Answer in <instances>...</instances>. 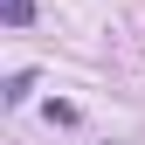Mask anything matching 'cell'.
<instances>
[{"instance_id": "obj_1", "label": "cell", "mask_w": 145, "mask_h": 145, "mask_svg": "<svg viewBox=\"0 0 145 145\" xmlns=\"http://www.w3.org/2000/svg\"><path fill=\"white\" fill-rule=\"evenodd\" d=\"M35 97V69H21V76H7V104H28Z\"/></svg>"}, {"instance_id": "obj_2", "label": "cell", "mask_w": 145, "mask_h": 145, "mask_svg": "<svg viewBox=\"0 0 145 145\" xmlns=\"http://www.w3.org/2000/svg\"><path fill=\"white\" fill-rule=\"evenodd\" d=\"M35 21V7H28V0H7V28H28Z\"/></svg>"}]
</instances>
